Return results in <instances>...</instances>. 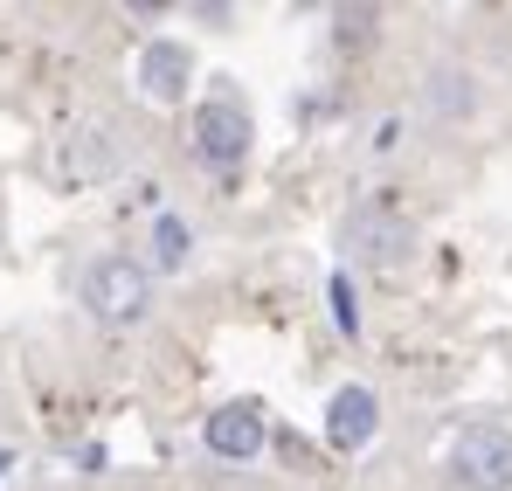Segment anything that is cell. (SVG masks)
Segmentation results:
<instances>
[{"instance_id": "cell-1", "label": "cell", "mask_w": 512, "mask_h": 491, "mask_svg": "<svg viewBox=\"0 0 512 491\" xmlns=\"http://www.w3.org/2000/svg\"><path fill=\"white\" fill-rule=\"evenodd\" d=\"M84 305L97 326H139L153 312V277L132 256H97L84 270Z\"/></svg>"}, {"instance_id": "cell-2", "label": "cell", "mask_w": 512, "mask_h": 491, "mask_svg": "<svg viewBox=\"0 0 512 491\" xmlns=\"http://www.w3.org/2000/svg\"><path fill=\"white\" fill-rule=\"evenodd\" d=\"M450 471L471 491H512V429L499 422H471L450 443Z\"/></svg>"}, {"instance_id": "cell-3", "label": "cell", "mask_w": 512, "mask_h": 491, "mask_svg": "<svg viewBox=\"0 0 512 491\" xmlns=\"http://www.w3.org/2000/svg\"><path fill=\"white\" fill-rule=\"evenodd\" d=\"M194 153L208 166H236L250 153V111H243L229 90H215V97L194 111Z\"/></svg>"}, {"instance_id": "cell-4", "label": "cell", "mask_w": 512, "mask_h": 491, "mask_svg": "<svg viewBox=\"0 0 512 491\" xmlns=\"http://www.w3.org/2000/svg\"><path fill=\"white\" fill-rule=\"evenodd\" d=\"M340 243L353 263H367V270H388V263H402L409 256V222L402 215H388V208H353L340 229Z\"/></svg>"}, {"instance_id": "cell-5", "label": "cell", "mask_w": 512, "mask_h": 491, "mask_svg": "<svg viewBox=\"0 0 512 491\" xmlns=\"http://www.w3.org/2000/svg\"><path fill=\"white\" fill-rule=\"evenodd\" d=\"M374 429H381V402H374V388H340L333 402H326V436H333V450H367L374 443Z\"/></svg>"}, {"instance_id": "cell-6", "label": "cell", "mask_w": 512, "mask_h": 491, "mask_svg": "<svg viewBox=\"0 0 512 491\" xmlns=\"http://www.w3.org/2000/svg\"><path fill=\"white\" fill-rule=\"evenodd\" d=\"M201 436H208V450H215V457L250 464L256 450H263V415L243 409V402H229V409H215L208 422H201Z\"/></svg>"}, {"instance_id": "cell-7", "label": "cell", "mask_w": 512, "mask_h": 491, "mask_svg": "<svg viewBox=\"0 0 512 491\" xmlns=\"http://www.w3.org/2000/svg\"><path fill=\"white\" fill-rule=\"evenodd\" d=\"M139 90L153 97V104H180V90H187V49L160 35V42H146L139 49Z\"/></svg>"}, {"instance_id": "cell-8", "label": "cell", "mask_w": 512, "mask_h": 491, "mask_svg": "<svg viewBox=\"0 0 512 491\" xmlns=\"http://www.w3.org/2000/svg\"><path fill=\"white\" fill-rule=\"evenodd\" d=\"M429 104H436V118H464L471 111V77L464 70H429Z\"/></svg>"}, {"instance_id": "cell-9", "label": "cell", "mask_w": 512, "mask_h": 491, "mask_svg": "<svg viewBox=\"0 0 512 491\" xmlns=\"http://www.w3.org/2000/svg\"><path fill=\"white\" fill-rule=\"evenodd\" d=\"M187 249H194V229H187L180 215H160V222H153V263H160V270H180Z\"/></svg>"}, {"instance_id": "cell-10", "label": "cell", "mask_w": 512, "mask_h": 491, "mask_svg": "<svg viewBox=\"0 0 512 491\" xmlns=\"http://www.w3.org/2000/svg\"><path fill=\"white\" fill-rule=\"evenodd\" d=\"M333 319H340L346 339L360 332V312H353V284H346V277H333Z\"/></svg>"}, {"instance_id": "cell-11", "label": "cell", "mask_w": 512, "mask_h": 491, "mask_svg": "<svg viewBox=\"0 0 512 491\" xmlns=\"http://www.w3.org/2000/svg\"><path fill=\"white\" fill-rule=\"evenodd\" d=\"M0 471H14V450H0Z\"/></svg>"}]
</instances>
